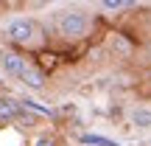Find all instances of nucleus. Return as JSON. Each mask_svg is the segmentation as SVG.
<instances>
[{
    "label": "nucleus",
    "mask_w": 151,
    "mask_h": 146,
    "mask_svg": "<svg viewBox=\"0 0 151 146\" xmlns=\"http://www.w3.org/2000/svg\"><path fill=\"white\" fill-rule=\"evenodd\" d=\"M59 31L65 34V37H84L87 31H90V17L81 14V11H65V14L59 17Z\"/></svg>",
    "instance_id": "nucleus-1"
},
{
    "label": "nucleus",
    "mask_w": 151,
    "mask_h": 146,
    "mask_svg": "<svg viewBox=\"0 0 151 146\" xmlns=\"http://www.w3.org/2000/svg\"><path fill=\"white\" fill-rule=\"evenodd\" d=\"M6 34H9L14 42H28V39L34 37V23L28 20V17H14V20L9 23V28H6Z\"/></svg>",
    "instance_id": "nucleus-2"
},
{
    "label": "nucleus",
    "mask_w": 151,
    "mask_h": 146,
    "mask_svg": "<svg viewBox=\"0 0 151 146\" xmlns=\"http://www.w3.org/2000/svg\"><path fill=\"white\" fill-rule=\"evenodd\" d=\"M0 65H3V70L9 76H22V70H25V59H22L20 54H14V51H6L3 56H0Z\"/></svg>",
    "instance_id": "nucleus-3"
},
{
    "label": "nucleus",
    "mask_w": 151,
    "mask_h": 146,
    "mask_svg": "<svg viewBox=\"0 0 151 146\" xmlns=\"http://www.w3.org/2000/svg\"><path fill=\"white\" fill-rule=\"evenodd\" d=\"M22 115V101H17V98L11 96H0V121H11V118H20Z\"/></svg>",
    "instance_id": "nucleus-4"
},
{
    "label": "nucleus",
    "mask_w": 151,
    "mask_h": 146,
    "mask_svg": "<svg viewBox=\"0 0 151 146\" xmlns=\"http://www.w3.org/2000/svg\"><path fill=\"white\" fill-rule=\"evenodd\" d=\"M20 81H22V84H25V87H31V90H42V87H45V76L39 73L37 68H31V65H28L25 70H22Z\"/></svg>",
    "instance_id": "nucleus-5"
},
{
    "label": "nucleus",
    "mask_w": 151,
    "mask_h": 146,
    "mask_svg": "<svg viewBox=\"0 0 151 146\" xmlns=\"http://www.w3.org/2000/svg\"><path fill=\"white\" fill-rule=\"evenodd\" d=\"M132 121H134L137 126H151V110H146V107H137L134 113H132Z\"/></svg>",
    "instance_id": "nucleus-6"
},
{
    "label": "nucleus",
    "mask_w": 151,
    "mask_h": 146,
    "mask_svg": "<svg viewBox=\"0 0 151 146\" xmlns=\"http://www.w3.org/2000/svg\"><path fill=\"white\" fill-rule=\"evenodd\" d=\"M81 141L84 143H95V146H118L115 141H106V138H98V135H84Z\"/></svg>",
    "instance_id": "nucleus-7"
},
{
    "label": "nucleus",
    "mask_w": 151,
    "mask_h": 146,
    "mask_svg": "<svg viewBox=\"0 0 151 146\" xmlns=\"http://www.w3.org/2000/svg\"><path fill=\"white\" fill-rule=\"evenodd\" d=\"M34 146H56V141H53V138H48V135H42V138L34 141Z\"/></svg>",
    "instance_id": "nucleus-8"
},
{
    "label": "nucleus",
    "mask_w": 151,
    "mask_h": 146,
    "mask_svg": "<svg viewBox=\"0 0 151 146\" xmlns=\"http://www.w3.org/2000/svg\"><path fill=\"white\" fill-rule=\"evenodd\" d=\"M123 6H129V3H120V0H106V3H104V9H123Z\"/></svg>",
    "instance_id": "nucleus-9"
},
{
    "label": "nucleus",
    "mask_w": 151,
    "mask_h": 146,
    "mask_svg": "<svg viewBox=\"0 0 151 146\" xmlns=\"http://www.w3.org/2000/svg\"><path fill=\"white\" fill-rule=\"evenodd\" d=\"M0 124H3V121H0Z\"/></svg>",
    "instance_id": "nucleus-10"
}]
</instances>
